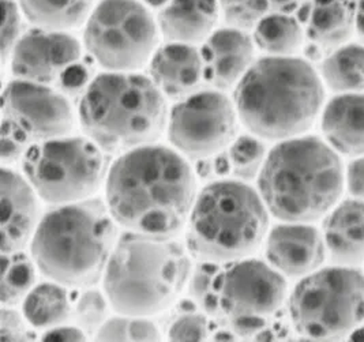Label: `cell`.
I'll return each mask as SVG.
<instances>
[{"label": "cell", "mask_w": 364, "mask_h": 342, "mask_svg": "<svg viewBox=\"0 0 364 342\" xmlns=\"http://www.w3.org/2000/svg\"><path fill=\"white\" fill-rule=\"evenodd\" d=\"M196 196L190 165L164 145L148 144L122 153L105 179V202L116 224L144 235H178Z\"/></svg>", "instance_id": "cell-1"}, {"label": "cell", "mask_w": 364, "mask_h": 342, "mask_svg": "<svg viewBox=\"0 0 364 342\" xmlns=\"http://www.w3.org/2000/svg\"><path fill=\"white\" fill-rule=\"evenodd\" d=\"M116 242V221L107 202L90 196L46 213L31 252L46 277L70 288H89L102 279Z\"/></svg>", "instance_id": "cell-2"}, {"label": "cell", "mask_w": 364, "mask_h": 342, "mask_svg": "<svg viewBox=\"0 0 364 342\" xmlns=\"http://www.w3.org/2000/svg\"><path fill=\"white\" fill-rule=\"evenodd\" d=\"M322 102L318 74L294 55H267L254 62L233 92L242 124L266 139H287L309 130Z\"/></svg>", "instance_id": "cell-3"}, {"label": "cell", "mask_w": 364, "mask_h": 342, "mask_svg": "<svg viewBox=\"0 0 364 342\" xmlns=\"http://www.w3.org/2000/svg\"><path fill=\"white\" fill-rule=\"evenodd\" d=\"M344 187L338 154L315 137H292L273 147L258 175L267 210L285 223H309L331 210Z\"/></svg>", "instance_id": "cell-4"}, {"label": "cell", "mask_w": 364, "mask_h": 342, "mask_svg": "<svg viewBox=\"0 0 364 342\" xmlns=\"http://www.w3.org/2000/svg\"><path fill=\"white\" fill-rule=\"evenodd\" d=\"M191 262L173 237L127 230L117 237L102 288L117 314L150 316L169 309L182 294Z\"/></svg>", "instance_id": "cell-5"}, {"label": "cell", "mask_w": 364, "mask_h": 342, "mask_svg": "<svg viewBox=\"0 0 364 342\" xmlns=\"http://www.w3.org/2000/svg\"><path fill=\"white\" fill-rule=\"evenodd\" d=\"M168 114L166 95L150 77L133 71L96 75L78 105L83 132L111 154L154 144L164 132Z\"/></svg>", "instance_id": "cell-6"}, {"label": "cell", "mask_w": 364, "mask_h": 342, "mask_svg": "<svg viewBox=\"0 0 364 342\" xmlns=\"http://www.w3.org/2000/svg\"><path fill=\"white\" fill-rule=\"evenodd\" d=\"M267 228L269 210L259 193L240 180H217L194 199L187 248L198 261H239L259 247Z\"/></svg>", "instance_id": "cell-7"}, {"label": "cell", "mask_w": 364, "mask_h": 342, "mask_svg": "<svg viewBox=\"0 0 364 342\" xmlns=\"http://www.w3.org/2000/svg\"><path fill=\"white\" fill-rule=\"evenodd\" d=\"M289 315L300 336L338 340L364 322V276L352 266L314 270L289 297Z\"/></svg>", "instance_id": "cell-8"}, {"label": "cell", "mask_w": 364, "mask_h": 342, "mask_svg": "<svg viewBox=\"0 0 364 342\" xmlns=\"http://www.w3.org/2000/svg\"><path fill=\"white\" fill-rule=\"evenodd\" d=\"M25 178L41 199L70 203L90 198L108 175L105 151L89 137L34 142L22 160Z\"/></svg>", "instance_id": "cell-9"}, {"label": "cell", "mask_w": 364, "mask_h": 342, "mask_svg": "<svg viewBox=\"0 0 364 342\" xmlns=\"http://www.w3.org/2000/svg\"><path fill=\"white\" fill-rule=\"evenodd\" d=\"M157 21L138 0H101L86 19L83 44L108 71H134L146 65L159 41Z\"/></svg>", "instance_id": "cell-10"}, {"label": "cell", "mask_w": 364, "mask_h": 342, "mask_svg": "<svg viewBox=\"0 0 364 342\" xmlns=\"http://www.w3.org/2000/svg\"><path fill=\"white\" fill-rule=\"evenodd\" d=\"M277 269L258 260L227 263L220 278L223 326L233 334H262L269 318L282 307L287 284Z\"/></svg>", "instance_id": "cell-11"}, {"label": "cell", "mask_w": 364, "mask_h": 342, "mask_svg": "<svg viewBox=\"0 0 364 342\" xmlns=\"http://www.w3.org/2000/svg\"><path fill=\"white\" fill-rule=\"evenodd\" d=\"M233 101L215 87L198 89L169 109L166 134L183 156L205 159L231 145L237 131Z\"/></svg>", "instance_id": "cell-12"}, {"label": "cell", "mask_w": 364, "mask_h": 342, "mask_svg": "<svg viewBox=\"0 0 364 342\" xmlns=\"http://www.w3.org/2000/svg\"><path fill=\"white\" fill-rule=\"evenodd\" d=\"M3 116L16 122L34 142L68 135L74 109L63 92L52 85L14 78L3 90Z\"/></svg>", "instance_id": "cell-13"}, {"label": "cell", "mask_w": 364, "mask_h": 342, "mask_svg": "<svg viewBox=\"0 0 364 342\" xmlns=\"http://www.w3.org/2000/svg\"><path fill=\"white\" fill-rule=\"evenodd\" d=\"M80 41L66 31L36 28L22 34L13 50L11 70L16 78L58 86L80 65Z\"/></svg>", "instance_id": "cell-14"}, {"label": "cell", "mask_w": 364, "mask_h": 342, "mask_svg": "<svg viewBox=\"0 0 364 342\" xmlns=\"http://www.w3.org/2000/svg\"><path fill=\"white\" fill-rule=\"evenodd\" d=\"M326 245L315 227L288 223L272 229L266 239V258L284 276L300 277L316 270L325 260Z\"/></svg>", "instance_id": "cell-15"}, {"label": "cell", "mask_w": 364, "mask_h": 342, "mask_svg": "<svg viewBox=\"0 0 364 342\" xmlns=\"http://www.w3.org/2000/svg\"><path fill=\"white\" fill-rule=\"evenodd\" d=\"M1 252L23 250L38 225V203L29 180L11 168H1Z\"/></svg>", "instance_id": "cell-16"}, {"label": "cell", "mask_w": 364, "mask_h": 342, "mask_svg": "<svg viewBox=\"0 0 364 342\" xmlns=\"http://www.w3.org/2000/svg\"><path fill=\"white\" fill-rule=\"evenodd\" d=\"M202 60L205 82L218 90L236 86L247 73L254 58V40L239 28H223L203 41Z\"/></svg>", "instance_id": "cell-17"}, {"label": "cell", "mask_w": 364, "mask_h": 342, "mask_svg": "<svg viewBox=\"0 0 364 342\" xmlns=\"http://www.w3.org/2000/svg\"><path fill=\"white\" fill-rule=\"evenodd\" d=\"M149 77L168 97H186L205 82L202 53L194 44L168 41L150 58Z\"/></svg>", "instance_id": "cell-18"}, {"label": "cell", "mask_w": 364, "mask_h": 342, "mask_svg": "<svg viewBox=\"0 0 364 342\" xmlns=\"http://www.w3.org/2000/svg\"><path fill=\"white\" fill-rule=\"evenodd\" d=\"M218 0H168L157 16V26L168 41L198 44L215 31Z\"/></svg>", "instance_id": "cell-19"}, {"label": "cell", "mask_w": 364, "mask_h": 342, "mask_svg": "<svg viewBox=\"0 0 364 342\" xmlns=\"http://www.w3.org/2000/svg\"><path fill=\"white\" fill-rule=\"evenodd\" d=\"M323 240L331 260L343 266L364 262V201L347 199L337 205L323 224Z\"/></svg>", "instance_id": "cell-20"}, {"label": "cell", "mask_w": 364, "mask_h": 342, "mask_svg": "<svg viewBox=\"0 0 364 342\" xmlns=\"http://www.w3.org/2000/svg\"><path fill=\"white\" fill-rule=\"evenodd\" d=\"M322 132L337 151L364 154V93H341L331 98L322 114Z\"/></svg>", "instance_id": "cell-21"}, {"label": "cell", "mask_w": 364, "mask_h": 342, "mask_svg": "<svg viewBox=\"0 0 364 342\" xmlns=\"http://www.w3.org/2000/svg\"><path fill=\"white\" fill-rule=\"evenodd\" d=\"M355 0H313L307 34L319 46L338 47L355 31Z\"/></svg>", "instance_id": "cell-22"}, {"label": "cell", "mask_w": 364, "mask_h": 342, "mask_svg": "<svg viewBox=\"0 0 364 342\" xmlns=\"http://www.w3.org/2000/svg\"><path fill=\"white\" fill-rule=\"evenodd\" d=\"M73 300L66 285L47 281L37 284L23 299L22 315L36 328H50L71 319Z\"/></svg>", "instance_id": "cell-23"}, {"label": "cell", "mask_w": 364, "mask_h": 342, "mask_svg": "<svg viewBox=\"0 0 364 342\" xmlns=\"http://www.w3.org/2000/svg\"><path fill=\"white\" fill-rule=\"evenodd\" d=\"M36 28L68 31L86 22L96 0H17Z\"/></svg>", "instance_id": "cell-24"}, {"label": "cell", "mask_w": 364, "mask_h": 342, "mask_svg": "<svg viewBox=\"0 0 364 342\" xmlns=\"http://www.w3.org/2000/svg\"><path fill=\"white\" fill-rule=\"evenodd\" d=\"M254 43L273 56H291L303 44V29L289 13L270 11L254 26Z\"/></svg>", "instance_id": "cell-25"}, {"label": "cell", "mask_w": 364, "mask_h": 342, "mask_svg": "<svg viewBox=\"0 0 364 342\" xmlns=\"http://www.w3.org/2000/svg\"><path fill=\"white\" fill-rule=\"evenodd\" d=\"M322 77L334 92H364V46L341 44L322 63Z\"/></svg>", "instance_id": "cell-26"}, {"label": "cell", "mask_w": 364, "mask_h": 342, "mask_svg": "<svg viewBox=\"0 0 364 342\" xmlns=\"http://www.w3.org/2000/svg\"><path fill=\"white\" fill-rule=\"evenodd\" d=\"M225 264L220 262L198 261L191 267L187 281L188 296L196 307L221 325L224 315L220 307V278Z\"/></svg>", "instance_id": "cell-27"}, {"label": "cell", "mask_w": 364, "mask_h": 342, "mask_svg": "<svg viewBox=\"0 0 364 342\" xmlns=\"http://www.w3.org/2000/svg\"><path fill=\"white\" fill-rule=\"evenodd\" d=\"M36 263L22 250L1 255V304L13 307L23 301L36 282Z\"/></svg>", "instance_id": "cell-28"}, {"label": "cell", "mask_w": 364, "mask_h": 342, "mask_svg": "<svg viewBox=\"0 0 364 342\" xmlns=\"http://www.w3.org/2000/svg\"><path fill=\"white\" fill-rule=\"evenodd\" d=\"M95 336L99 341H157L160 330L148 316L119 314L108 318Z\"/></svg>", "instance_id": "cell-29"}, {"label": "cell", "mask_w": 364, "mask_h": 342, "mask_svg": "<svg viewBox=\"0 0 364 342\" xmlns=\"http://www.w3.org/2000/svg\"><path fill=\"white\" fill-rule=\"evenodd\" d=\"M266 156L265 144L257 135L246 134L232 141L228 163L236 178L250 180L259 175Z\"/></svg>", "instance_id": "cell-30"}, {"label": "cell", "mask_w": 364, "mask_h": 342, "mask_svg": "<svg viewBox=\"0 0 364 342\" xmlns=\"http://www.w3.org/2000/svg\"><path fill=\"white\" fill-rule=\"evenodd\" d=\"M85 288L81 294L73 300L71 319L83 331L96 334L101 325L108 319V297L97 289Z\"/></svg>", "instance_id": "cell-31"}, {"label": "cell", "mask_w": 364, "mask_h": 342, "mask_svg": "<svg viewBox=\"0 0 364 342\" xmlns=\"http://www.w3.org/2000/svg\"><path fill=\"white\" fill-rule=\"evenodd\" d=\"M220 10L230 26L254 29L258 21L272 11L269 0H218Z\"/></svg>", "instance_id": "cell-32"}, {"label": "cell", "mask_w": 364, "mask_h": 342, "mask_svg": "<svg viewBox=\"0 0 364 342\" xmlns=\"http://www.w3.org/2000/svg\"><path fill=\"white\" fill-rule=\"evenodd\" d=\"M34 141L16 122L3 116L1 120V160L3 164L18 163L23 160Z\"/></svg>", "instance_id": "cell-33"}, {"label": "cell", "mask_w": 364, "mask_h": 342, "mask_svg": "<svg viewBox=\"0 0 364 342\" xmlns=\"http://www.w3.org/2000/svg\"><path fill=\"white\" fill-rule=\"evenodd\" d=\"M209 321L205 312L190 311L178 316L169 327L172 341H205L209 337Z\"/></svg>", "instance_id": "cell-34"}, {"label": "cell", "mask_w": 364, "mask_h": 342, "mask_svg": "<svg viewBox=\"0 0 364 342\" xmlns=\"http://www.w3.org/2000/svg\"><path fill=\"white\" fill-rule=\"evenodd\" d=\"M1 59L6 63L16 48L21 36V7L17 0H1Z\"/></svg>", "instance_id": "cell-35"}, {"label": "cell", "mask_w": 364, "mask_h": 342, "mask_svg": "<svg viewBox=\"0 0 364 342\" xmlns=\"http://www.w3.org/2000/svg\"><path fill=\"white\" fill-rule=\"evenodd\" d=\"M25 316L19 315L17 311L11 307L3 306L1 310V330L0 338L1 341H25L28 340V330L23 322Z\"/></svg>", "instance_id": "cell-36"}, {"label": "cell", "mask_w": 364, "mask_h": 342, "mask_svg": "<svg viewBox=\"0 0 364 342\" xmlns=\"http://www.w3.org/2000/svg\"><path fill=\"white\" fill-rule=\"evenodd\" d=\"M346 178L348 190L352 196L364 201V154L349 163Z\"/></svg>", "instance_id": "cell-37"}, {"label": "cell", "mask_w": 364, "mask_h": 342, "mask_svg": "<svg viewBox=\"0 0 364 342\" xmlns=\"http://www.w3.org/2000/svg\"><path fill=\"white\" fill-rule=\"evenodd\" d=\"M85 331L80 326H71L62 324L58 326L47 328L43 334V341H85Z\"/></svg>", "instance_id": "cell-38"}, {"label": "cell", "mask_w": 364, "mask_h": 342, "mask_svg": "<svg viewBox=\"0 0 364 342\" xmlns=\"http://www.w3.org/2000/svg\"><path fill=\"white\" fill-rule=\"evenodd\" d=\"M304 0H269L272 11H282V13H291L299 7Z\"/></svg>", "instance_id": "cell-39"}, {"label": "cell", "mask_w": 364, "mask_h": 342, "mask_svg": "<svg viewBox=\"0 0 364 342\" xmlns=\"http://www.w3.org/2000/svg\"><path fill=\"white\" fill-rule=\"evenodd\" d=\"M355 29L359 33L360 37L364 38V0H359L356 3V13H355Z\"/></svg>", "instance_id": "cell-40"}, {"label": "cell", "mask_w": 364, "mask_h": 342, "mask_svg": "<svg viewBox=\"0 0 364 342\" xmlns=\"http://www.w3.org/2000/svg\"><path fill=\"white\" fill-rule=\"evenodd\" d=\"M168 0H145L146 4H149L151 7H156V9H161L163 6H166Z\"/></svg>", "instance_id": "cell-41"}, {"label": "cell", "mask_w": 364, "mask_h": 342, "mask_svg": "<svg viewBox=\"0 0 364 342\" xmlns=\"http://www.w3.org/2000/svg\"><path fill=\"white\" fill-rule=\"evenodd\" d=\"M356 336H359L362 340H364V327L359 328V330H358V328L353 330V336H352V337H356Z\"/></svg>", "instance_id": "cell-42"}]
</instances>
